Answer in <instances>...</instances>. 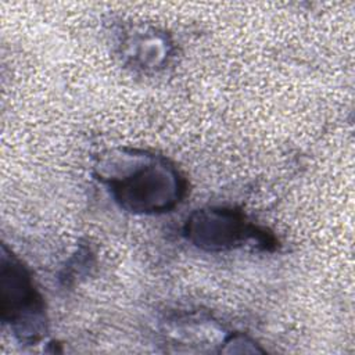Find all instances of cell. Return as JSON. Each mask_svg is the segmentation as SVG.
Here are the masks:
<instances>
[{"label": "cell", "instance_id": "6da1fadb", "mask_svg": "<svg viewBox=\"0 0 355 355\" xmlns=\"http://www.w3.org/2000/svg\"><path fill=\"white\" fill-rule=\"evenodd\" d=\"M97 179L112 198L135 214H164L186 194V180L165 157L136 148L107 151L96 164Z\"/></svg>", "mask_w": 355, "mask_h": 355}, {"label": "cell", "instance_id": "7a4b0ae2", "mask_svg": "<svg viewBox=\"0 0 355 355\" xmlns=\"http://www.w3.org/2000/svg\"><path fill=\"white\" fill-rule=\"evenodd\" d=\"M1 320L14 336L36 344L47 331L44 302L26 266L3 245L0 258Z\"/></svg>", "mask_w": 355, "mask_h": 355}, {"label": "cell", "instance_id": "3957f363", "mask_svg": "<svg viewBox=\"0 0 355 355\" xmlns=\"http://www.w3.org/2000/svg\"><path fill=\"white\" fill-rule=\"evenodd\" d=\"M184 236L205 251H226L255 241L268 247L270 237L233 208L214 207L194 211L184 223Z\"/></svg>", "mask_w": 355, "mask_h": 355}]
</instances>
